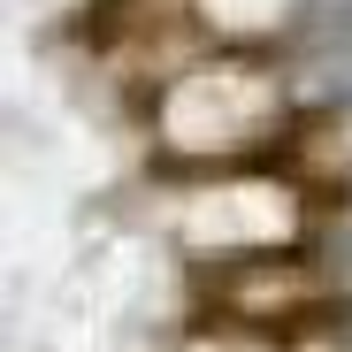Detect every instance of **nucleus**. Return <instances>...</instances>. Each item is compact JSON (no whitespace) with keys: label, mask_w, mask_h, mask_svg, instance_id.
Returning <instances> with one entry per match:
<instances>
[]
</instances>
